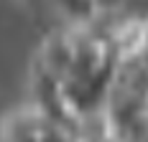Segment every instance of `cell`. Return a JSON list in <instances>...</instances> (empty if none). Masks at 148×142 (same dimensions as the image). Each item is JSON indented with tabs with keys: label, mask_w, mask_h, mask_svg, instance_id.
I'll return each instance as SVG.
<instances>
[{
	"label": "cell",
	"mask_w": 148,
	"mask_h": 142,
	"mask_svg": "<svg viewBox=\"0 0 148 142\" xmlns=\"http://www.w3.org/2000/svg\"><path fill=\"white\" fill-rule=\"evenodd\" d=\"M54 10L66 20V26H87L100 15L97 0H49Z\"/></svg>",
	"instance_id": "2"
},
{
	"label": "cell",
	"mask_w": 148,
	"mask_h": 142,
	"mask_svg": "<svg viewBox=\"0 0 148 142\" xmlns=\"http://www.w3.org/2000/svg\"><path fill=\"white\" fill-rule=\"evenodd\" d=\"M74 142H123V140H118L112 132H102V135H95V137H84V140H74Z\"/></svg>",
	"instance_id": "3"
},
{
	"label": "cell",
	"mask_w": 148,
	"mask_h": 142,
	"mask_svg": "<svg viewBox=\"0 0 148 142\" xmlns=\"http://www.w3.org/2000/svg\"><path fill=\"white\" fill-rule=\"evenodd\" d=\"M56 129L59 124H54L28 101L5 114V119L0 122V142H49Z\"/></svg>",
	"instance_id": "1"
}]
</instances>
